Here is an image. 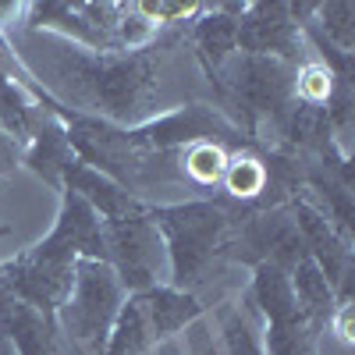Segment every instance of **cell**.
<instances>
[{
	"label": "cell",
	"instance_id": "23",
	"mask_svg": "<svg viewBox=\"0 0 355 355\" xmlns=\"http://www.w3.org/2000/svg\"><path fill=\"white\" fill-rule=\"evenodd\" d=\"M21 157H25V146H21L15 135L0 132V178L15 174V171L21 167Z\"/></svg>",
	"mask_w": 355,
	"mask_h": 355
},
{
	"label": "cell",
	"instance_id": "1",
	"mask_svg": "<svg viewBox=\"0 0 355 355\" xmlns=\"http://www.w3.org/2000/svg\"><path fill=\"white\" fill-rule=\"evenodd\" d=\"M4 36L57 107L135 128L157 114L160 71L167 50L182 40V28H164L160 40L142 50H85L46 33H25L21 25H11Z\"/></svg>",
	"mask_w": 355,
	"mask_h": 355
},
{
	"label": "cell",
	"instance_id": "17",
	"mask_svg": "<svg viewBox=\"0 0 355 355\" xmlns=\"http://www.w3.org/2000/svg\"><path fill=\"white\" fill-rule=\"evenodd\" d=\"M153 352V334H150V323H146V313L139 306L135 295H128L121 313H117L114 327L107 334L103 355H150Z\"/></svg>",
	"mask_w": 355,
	"mask_h": 355
},
{
	"label": "cell",
	"instance_id": "24",
	"mask_svg": "<svg viewBox=\"0 0 355 355\" xmlns=\"http://www.w3.org/2000/svg\"><path fill=\"white\" fill-rule=\"evenodd\" d=\"M0 348H4V338H0Z\"/></svg>",
	"mask_w": 355,
	"mask_h": 355
},
{
	"label": "cell",
	"instance_id": "8",
	"mask_svg": "<svg viewBox=\"0 0 355 355\" xmlns=\"http://www.w3.org/2000/svg\"><path fill=\"white\" fill-rule=\"evenodd\" d=\"M46 256L57 259H103L107 263V234L103 220L85 199L75 192H61V206H57L53 227L33 245Z\"/></svg>",
	"mask_w": 355,
	"mask_h": 355
},
{
	"label": "cell",
	"instance_id": "15",
	"mask_svg": "<svg viewBox=\"0 0 355 355\" xmlns=\"http://www.w3.org/2000/svg\"><path fill=\"white\" fill-rule=\"evenodd\" d=\"M266 185H270V174H266V164H263L259 153L234 150L227 157V167L220 174L224 199L239 202L249 214H256V210H266Z\"/></svg>",
	"mask_w": 355,
	"mask_h": 355
},
{
	"label": "cell",
	"instance_id": "10",
	"mask_svg": "<svg viewBox=\"0 0 355 355\" xmlns=\"http://www.w3.org/2000/svg\"><path fill=\"white\" fill-rule=\"evenodd\" d=\"M245 4H206L189 28L196 57L202 61L206 78H214L234 53H239V18Z\"/></svg>",
	"mask_w": 355,
	"mask_h": 355
},
{
	"label": "cell",
	"instance_id": "19",
	"mask_svg": "<svg viewBox=\"0 0 355 355\" xmlns=\"http://www.w3.org/2000/svg\"><path fill=\"white\" fill-rule=\"evenodd\" d=\"M316 341H320V334L306 323V316L263 323V352L266 355H316Z\"/></svg>",
	"mask_w": 355,
	"mask_h": 355
},
{
	"label": "cell",
	"instance_id": "7",
	"mask_svg": "<svg viewBox=\"0 0 355 355\" xmlns=\"http://www.w3.org/2000/svg\"><path fill=\"white\" fill-rule=\"evenodd\" d=\"M306 50L302 25L291 18L288 4H245L239 18V53L274 57L295 68Z\"/></svg>",
	"mask_w": 355,
	"mask_h": 355
},
{
	"label": "cell",
	"instance_id": "16",
	"mask_svg": "<svg viewBox=\"0 0 355 355\" xmlns=\"http://www.w3.org/2000/svg\"><path fill=\"white\" fill-rule=\"evenodd\" d=\"M288 277H291V291H295V302H299V313L306 316V323L316 334H323L331 316H334V309H338L331 281L323 277V270L309 256H302L299 263H295V270Z\"/></svg>",
	"mask_w": 355,
	"mask_h": 355
},
{
	"label": "cell",
	"instance_id": "18",
	"mask_svg": "<svg viewBox=\"0 0 355 355\" xmlns=\"http://www.w3.org/2000/svg\"><path fill=\"white\" fill-rule=\"evenodd\" d=\"M231 150H224L220 142H192L185 150H178V171L189 189H217L220 174L227 167Z\"/></svg>",
	"mask_w": 355,
	"mask_h": 355
},
{
	"label": "cell",
	"instance_id": "2",
	"mask_svg": "<svg viewBox=\"0 0 355 355\" xmlns=\"http://www.w3.org/2000/svg\"><path fill=\"white\" fill-rule=\"evenodd\" d=\"M153 227L167 252V284L196 291L214 266L227 256V245L249 217L245 206L231 199H182V202H146Z\"/></svg>",
	"mask_w": 355,
	"mask_h": 355
},
{
	"label": "cell",
	"instance_id": "4",
	"mask_svg": "<svg viewBox=\"0 0 355 355\" xmlns=\"http://www.w3.org/2000/svg\"><path fill=\"white\" fill-rule=\"evenodd\" d=\"M125 135L142 150H157V153H178L192 142H220L231 153L252 146L242 135V128L227 114H220L214 103H182L171 110H157L150 121L125 128Z\"/></svg>",
	"mask_w": 355,
	"mask_h": 355
},
{
	"label": "cell",
	"instance_id": "22",
	"mask_svg": "<svg viewBox=\"0 0 355 355\" xmlns=\"http://www.w3.org/2000/svg\"><path fill=\"white\" fill-rule=\"evenodd\" d=\"M334 85H338L334 71L323 64V61H316V57H302V61L295 64L291 93H295V100H299V103H306V107H327Z\"/></svg>",
	"mask_w": 355,
	"mask_h": 355
},
{
	"label": "cell",
	"instance_id": "3",
	"mask_svg": "<svg viewBox=\"0 0 355 355\" xmlns=\"http://www.w3.org/2000/svg\"><path fill=\"white\" fill-rule=\"evenodd\" d=\"M128 291L117 281L114 266L103 259H75V277L68 299L57 309V331L68 334L85 355H103L107 334L121 313Z\"/></svg>",
	"mask_w": 355,
	"mask_h": 355
},
{
	"label": "cell",
	"instance_id": "20",
	"mask_svg": "<svg viewBox=\"0 0 355 355\" xmlns=\"http://www.w3.org/2000/svg\"><path fill=\"white\" fill-rule=\"evenodd\" d=\"M309 25L341 53H355V4L334 0V4H316Z\"/></svg>",
	"mask_w": 355,
	"mask_h": 355
},
{
	"label": "cell",
	"instance_id": "14",
	"mask_svg": "<svg viewBox=\"0 0 355 355\" xmlns=\"http://www.w3.org/2000/svg\"><path fill=\"white\" fill-rule=\"evenodd\" d=\"M75 157L71 142H68V128L57 114H50L46 121L36 128V135L25 142V157L21 167L33 171L43 185H50L53 192H61V174L68 167V160Z\"/></svg>",
	"mask_w": 355,
	"mask_h": 355
},
{
	"label": "cell",
	"instance_id": "12",
	"mask_svg": "<svg viewBox=\"0 0 355 355\" xmlns=\"http://www.w3.org/2000/svg\"><path fill=\"white\" fill-rule=\"evenodd\" d=\"M142 313H146V323H150V334H153V348L164 345L167 338L182 334L185 327H192V323L206 313L202 299L196 291H182L174 284H153L135 295Z\"/></svg>",
	"mask_w": 355,
	"mask_h": 355
},
{
	"label": "cell",
	"instance_id": "9",
	"mask_svg": "<svg viewBox=\"0 0 355 355\" xmlns=\"http://www.w3.org/2000/svg\"><path fill=\"white\" fill-rule=\"evenodd\" d=\"M288 210H291L295 227H299V239H302V245H306V256L320 266L323 277H327L331 288L338 291V288L355 274L352 239H345V234H341L327 217H323L302 192L288 202Z\"/></svg>",
	"mask_w": 355,
	"mask_h": 355
},
{
	"label": "cell",
	"instance_id": "11",
	"mask_svg": "<svg viewBox=\"0 0 355 355\" xmlns=\"http://www.w3.org/2000/svg\"><path fill=\"white\" fill-rule=\"evenodd\" d=\"M0 338L8 341L15 355H61L57 320L4 291H0Z\"/></svg>",
	"mask_w": 355,
	"mask_h": 355
},
{
	"label": "cell",
	"instance_id": "21",
	"mask_svg": "<svg viewBox=\"0 0 355 355\" xmlns=\"http://www.w3.org/2000/svg\"><path fill=\"white\" fill-rule=\"evenodd\" d=\"M220 345H224V355H266L263 352V331L239 306H227L220 313Z\"/></svg>",
	"mask_w": 355,
	"mask_h": 355
},
{
	"label": "cell",
	"instance_id": "13",
	"mask_svg": "<svg viewBox=\"0 0 355 355\" xmlns=\"http://www.w3.org/2000/svg\"><path fill=\"white\" fill-rule=\"evenodd\" d=\"M61 192H75L78 199H85L89 206L96 210L100 220H114V217H125L132 214L142 199L128 196L117 182H110L107 174H100L96 167H89L85 160L71 157L64 174H61Z\"/></svg>",
	"mask_w": 355,
	"mask_h": 355
},
{
	"label": "cell",
	"instance_id": "5",
	"mask_svg": "<svg viewBox=\"0 0 355 355\" xmlns=\"http://www.w3.org/2000/svg\"><path fill=\"white\" fill-rule=\"evenodd\" d=\"M107 234V263L114 266L117 281L128 295H139L153 284L167 281V252L160 242V231L153 227L146 202H139L132 214L103 220Z\"/></svg>",
	"mask_w": 355,
	"mask_h": 355
},
{
	"label": "cell",
	"instance_id": "6",
	"mask_svg": "<svg viewBox=\"0 0 355 355\" xmlns=\"http://www.w3.org/2000/svg\"><path fill=\"white\" fill-rule=\"evenodd\" d=\"M302 256H306V245L299 239V227L291 220V210L288 206H274V210H256L245 217V224L234 231L224 259L245 263V266L270 263L277 270L291 274Z\"/></svg>",
	"mask_w": 355,
	"mask_h": 355
}]
</instances>
